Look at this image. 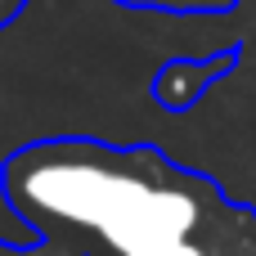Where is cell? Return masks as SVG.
Wrapping results in <instances>:
<instances>
[{"instance_id":"6da1fadb","label":"cell","mask_w":256,"mask_h":256,"mask_svg":"<svg viewBox=\"0 0 256 256\" xmlns=\"http://www.w3.org/2000/svg\"><path fill=\"white\" fill-rule=\"evenodd\" d=\"M9 207L45 238L86 256H126L202 230L230 198L216 180L171 166L158 148L45 140L0 171Z\"/></svg>"},{"instance_id":"7a4b0ae2","label":"cell","mask_w":256,"mask_h":256,"mask_svg":"<svg viewBox=\"0 0 256 256\" xmlns=\"http://www.w3.org/2000/svg\"><path fill=\"white\" fill-rule=\"evenodd\" d=\"M126 256H256V212L243 202H225L202 230Z\"/></svg>"},{"instance_id":"3957f363","label":"cell","mask_w":256,"mask_h":256,"mask_svg":"<svg viewBox=\"0 0 256 256\" xmlns=\"http://www.w3.org/2000/svg\"><path fill=\"white\" fill-rule=\"evenodd\" d=\"M225 68H234V54H220V58H207V63H171V68L158 76V99H162L171 112H180V108L194 104V99L202 94V86L216 81Z\"/></svg>"},{"instance_id":"277c9868","label":"cell","mask_w":256,"mask_h":256,"mask_svg":"<svg viewBox=\"0 0 256 256\" xmlns=\"http://www.w3.org/2000/svg\"><path fill=\"white\" fill-rule=\"evenodd\" d=\"M0 256H86V252H76V248H68V243H58V238H45V243H36V248L0 243Z\"/></svg>"},{"instance_id":"5b68a950","label":"cell","mask_w":256,"mask_h":256,"mask_svg":"<svg viewBox=\"0 0 256 256\" xmlns=\"http://www.w3.org/2000/svg\"><path fill=\"white\" fill-rule=\"evenodd\" d=\"M122 4H148V9H230L234 0H122Z\"/></svg>"},{"instance_id":"8992f818","label":"cell","mask_w":256,"mask_h":256,"mask_svg":"<svg viewBox=\"0 0 256 256\" xmlns=\"http://www.w3.org/2000/svg\"><path fill=\"white\" fill-rule=\"evenodd\" d=\"M22 4H27V0H0V27H4V22H9V18H14Z\"/></svg>"}]
</instances>
